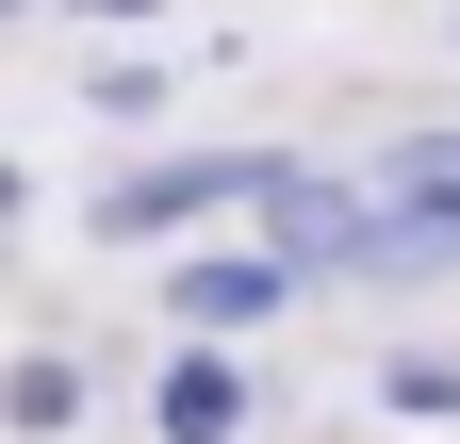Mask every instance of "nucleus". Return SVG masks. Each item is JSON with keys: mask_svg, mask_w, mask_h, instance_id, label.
<instances>
[{"mask_svg": "<svg viewBox=\"0 0 460 444\" xmlns=\"http://www.w3.org/2000/svg\"><path fill=\"white\" fill-rule=\"evenodd\" d=\"M0 412H17V428H66V412H83V378H66V362H17V395H0Z\"/></svg>", "mask_w": 460, "mask_h": 444, "instance_id": "20e7f679", "label": "nucleus"}, {"mask_svg": "<svg viewBox=\"0 0 460 444\" xmlns=\"http://www.w3.org/2000/svg\"><path fill=\"white\" fill-rule=\"evenodd\" d=\"M279 164H247V148H214V164H148V182H115L99 198V247H148V231H181V214H230V198H263Z\"/></svg>", "mask_w": 460, "mask_h": 444, "instance_id": "f257e3e1", "label": "nucleus"}, {"mask_svg": "<svg viewBox=\"0 0 460 444\" xmlns=\"http://www.w3.org/2000/svg\"><path fill=\"white\" fill-rule=\"evenodd\" d=\"M263 297H279V280H263V263H181V313H198V329H247Z\"/></svg>", "mask_w": 460, "mask_h": 444, "instance_id": "7ed1b4c3", "label": "nucleus"}, {"mask_svg": "<svg viewBox=\"0 0 460 444\" xmlns=\"http://www.w3.org/2000/svg\"><path fill=\"white\" fill-rule=\"evenodd\" d=\"M115 17H132V0H115Z\"/></svg>", "mask_w": 460, "mask_h": 444, "instance_id": "39448f33", "label": "nucleus"}, {"mask_svg": "<svg viewBox=\"0 0 460 444\" xmlns=\"http://www.w3.org/2000/svg\"><path fill=\"white\" fill-rule=\"evenodd\" d=\"M230 428H247V378H230V362H181V378H164V444H230Z\"/></svg>", "mask_w": 460, "mask_h": 444, "instance_id": "f03ea898", "label": "nucleus"}]
</instances>
